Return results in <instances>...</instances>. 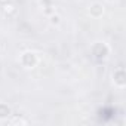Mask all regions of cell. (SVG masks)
Instances as JSON below:
<instances>
[{"label": "cell", "instance_id": "8992f818", "mask_svg": "<svg viewBox=\"0 0 126 126\" xmlns=\"http://www.w3.org/2000/svg\"><path fill=\"white\" fill-rule=\"evenodd\" d=\"M49 22H50V25H53V27H58L59 24H61V16L58 15V14H50L49 15Z\"/></svg>", "mask_w": 126, "mask_h": 126}, {"label": "cell", "instance_id": "ba28073f", "mask_svg": "<svg viewBox=\"0 0 126 126\" xmlns=\"http://www.w3.org/2000/svg\"><path fill=\"white\" fill-rule=\"evenodd\" d=\"M9 123H11V125H27V120L16 116V117H12V119L9 120Z\"/></svg>", "mask_w": 126, "mask_h": 126}, {"label": "cell", "instance_id": "277c9868", "mask_svg": "<svg viewBox=\"0 0 126 126\" xmlns=\"http://www.w3.org/2000/svg\"><path fill=\"white\" fill-rule=\"evenodd\" d=\"M104 11H105L104 5H102V3H99V2H94V3L89 6V9H88L89 15H91L92 18H95V19L101 18V16L104 15Z\"/></svg>", "mask_w": 126, "mask_h": 126}, {"label": "cell", "instance_id": "5b68a950", "mask_svg": "<svg viewBox=\"0 0 126 126\" xmlns=\"http://www.w3.org/2000/svg\"><path fill=\"white\" fill-rule=\"evenodd\" d=\"M12 116V108L6 102H0V120H8Z\"/></svg>", "mask_w": 126, "mask_h": 126}, {"label": "cell", "instance_id": "9c48e42d", "mask_svg": "<svg viewBox=\"0 0 126 126\" xmlns=\"http://www.w3.org/2000/svg\"><path fill=\"white\" fill-rule=\"evenodd\" d=\"M107 2H108V3H113V2H114V0H107Z\"/></svg>", "mask_w": 126, "mask_h": 126}, {"label": "cell", "instance_id": "7a4b0ae2", "mask_svg": "<svg viewBox=\"0 0 126 126\" xmlns=\"http://www.w3.org/2000/svg\"><path fill=\"white\" fill-rule=\"evenodd\" d=\"M19 62H21V65L27 70H31V68H36L37 64H39V56L36 52L33 50H25L21 53L19 56Z\"/></svg>", "mask_w": 126, "mask_h": 126}, {"label": "cell", "instance_id": "3957f363", "mask_svg": "<svg viewBox=\"0 0 126 126\" xmlns=\"http://www.w3.org/2000/svg\"><path fill=\"white\" fill-rule=\"evenodd\" d=\"M113 83L119 89H123L126 86V71L123 67H119L113 71Z\"/></svg>", "mask_w": 126, "mask_h": 126}, {"label": "cell", "instance_id": "6da1fadb", "mask_svg": "<svg viewBox=\"0 0 126 126\" xmlns=\"http://www.w3.org/2000/svg\"><path fill=\"white\" fill-rule=\"evenodd\" d=\"M110 52H111V49H110V46H108L105 42H95V43H92V46H91V55H92L94 59L98 61V62L105 61V59L108 58Z\"/></svg>", "mask_w": 126, "mask_h": 126}, {"label": "cell", "instance_id": "52a82bcc", "mask_svg": "<svg viewBox=\"0 0 126 126\" xmlns=\"http://www.w3.org/2000/svg\"><path fill=\"white\" fill-rule=\"evenodd\" d=\"M3 12H5L6 15H9L11 12H15V5H14V3H11L9 0H8V2L3 5Z\"/></svg>", "mask_w": 126, "mask_h": 126}]
</instances>
